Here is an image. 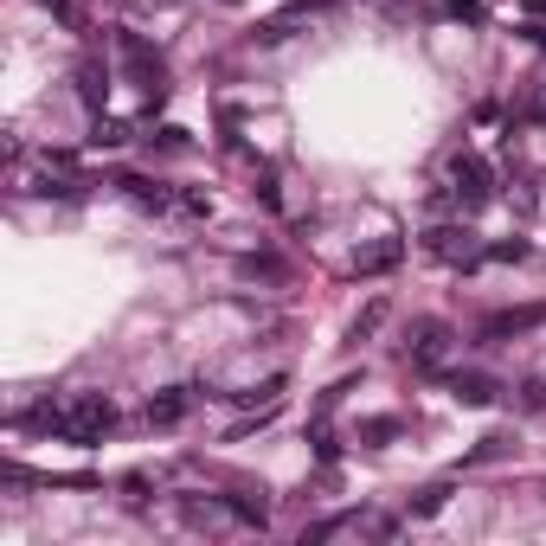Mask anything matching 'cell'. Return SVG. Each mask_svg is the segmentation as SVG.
<instances>
[{
	"mask_svg": "<svg viewBox=\"0 0 546 546\" xmlns=\"http://www.w3.org/2000/svg\"><path fill=\"white\" fill-rule=\"evenodd\" d=\"M110 431H116V399L110 392H71L65 399L58 437H71V444H103Z\"/></svg>",
	"mask_w": 546,
	"mask_h": 546,
	"instance_id": "cell-1",
	"label": "cell"
},
{
	"mask_svg": "<svg viewBox=\"0 0 546 546\" xmlns=\"http://www.w3.org/2000/svg\"><path fill=\"white\" fill-rule=\"evenodd\" d=\"M116 58H123V71L148 90V110H155V103L168 97V65H161V52H148L142 33H116Z\"/></svg>",
	"mask_w": 546,
	"mask_h": 546,
	"instance_id": "cell-2",
	"label": "cell"
},
{
	"mask_svg": "<svg viewBox=\"0 0 546 546\" xmlns=\"http://www.w3.org/2000/svg\"><path fill=\"white\" fill-rule=\"evenodd\" d=\"M450 187H457V200L476 212V206H489L495 200V174H489V161L476 155V148H457L450 155Z\"/></svg>",
	"mask_w": 546,
	"mask_h": 546,
	"instance_id": "cell-3",
	"label": "cell"
},
{
	"mask_svg": "<svg viewBox=\"0 0 546 546\" xmlns=\"http://www.w3.org/2000/svg\"><path fill=\"white\" fill-rule=\"evenodd\" d=\"M424 251L444 257V264H463V270L482 257V251H476V238H469L463 225H431V232H424Z\"/></svg>",
	"mask_w": 546,
	"mask_h": 546,
	"instance_id": "cell-4",
	"label": "cell"
},
{
	"mask_svg": "<svg viewBox=\"0 0 546 546\" xmlns=\"http://www.w3.org/2000/svg\"><path fill=\"white\" fill-rule=\"evenodd\" d=\"M309 20H315V7H309V0H296V7H283V13H270V20H257L251 39H257V45H283V39H296Z\"/></svg>",
	"mask_w": 546,
	"mask_h": 546,
	"instance_id": "cell-5",
	"label": "cell"
},
{
	"mask_svg": "<svg viewBox=\"0 0 546 546\" xmlns=\"http://www.w3.org/2000/svg\"><path fill=\"white\" fill-rule=\"evenodd\" d=\"M527 328H546V302H527V309H502L476 328L482 341H508V335H527Z\"/></svg>",
	"mask_w": 546,
	"mask_h": 546,
	"instance_id": "cell-6",
	"label": "cell"
},
{
	"mask_svg": "<svg viewBox=\"0 0 546 546\" xmlns=\"http://www.w3.org/2000/svg\"><path fill=\"white\" fill-rule=\"evenodd\" d=\"M405 354H412L418 367H437V360L450 354V328H444V322H412V341H405Z\"/></svg>",
	"mask_w": 546,
	"mask_h": 546,
	"instance_id": "cell-7",
	"label": "cell"
},
{
	"mask_svg": "<svg viewBox=\"0 0 546 546\" xmlns=\"http://www.w3.org/2000/svg\"><path fill=\"white\" fill-rule=\"evenodd\" d=\"M193 399H200L193 386H168V392H155V399L142 405V418H148V424H180V418L193 412Z\"/></svg>",
	"mask_w": 546,
	"mask_h": 546,
	"instance_id": "cell-8",
	"label": "cell"
},
{
	"mask_svg": "<svg viewBox=\"0 0 546 546\" xmlns=\"http://www.w3.org/2000/svg\"><path fill=\"white\" fill-rule=\"evenodd\" d=\"M219 508L232 514L238 527H270V502H264V495H251V489H232V495H219Z\"/></svg>",
	"mask_w": 546,
	"mask_h": 546,
	"instance_id": "cell-9",
	"label": "cell"
},
{
	"mask_svg": "<svg viewBox=\"0 0 546 546\" xmlns=\"http://www.w3.org/2000/svg\"><path fill=\"white\" fill-rule=\"evenodd\" d=\"M399 257H405V238H379V245H367L354 257V270H360V277H386Z\"/></svg>",
	"mask_w": 546,
	"mask_h": 546,
	"instance_id": "cell-10",
	"label": "cell"
},
{
	"mask_svg": "<svg viewBox=\"0 0 546 546\" xmlns=\"http://www.w3.org/2000/svg\"><path fill=\"white\" fill-rule=\"evenodd\" d=\"M495 392H502V386H495L489 373H457V379H450V399H457V405H489Z\"/></svg>",
	"mask_w": 546,
	"mask_h": 546,
	"instance_id": "cell-11",
	"label": "cell"
},
{
	"mask_svg": "<svg viewBox=\"0 0 546 546\" xmlns=\"http://www.w3.org/2000/svg\"><path fill=\"white\" fill-rule=\"evenodd\" d=\"M78 97H84V110H103V97H110V71H103L97 58L78 65Z\"/></svg>",
	"mask_w": 546,
	"mask_h": 546,
	"instance_id": "cell-12",
	"label": "cell"
},
{
	"mask_svg": "<svg viewBox=\"0 0 546 546\" xmlns=\"http://www.w3.org/2000/svg\"><path fill=\"white\" fill-rule=\"evenodd\" d=\"M116 187H129V200H142V206H168V187L161 180H148V174H116Z\"/></svg>",
	"mask_w": 546,
	"mask_h": 546,
	"instance_id": "cell-13",
	"label": "cell"
},
{
	"mask_svg": "<svg viewBox=\"0 0 546 546\" xmlns=\"http://www.w3.org/2000/svg\"><path fill=\"white\" fill-rule=\"evenodd\" d=\"M123 142H129V129L116 123V116H103V110H97V129H90V148H123Z\"/></svg>",
	"mask_w": 546,
	"mask_h": 546,
	"instance_id": "cell-14",
	"label": "cell"
},
{
	"mask_svg": "<svg viewBox=\"0 0 546 546\" xmlns=\"http://www.w3.org/2000/svg\"><path fill=\"white\" fill-rule=\"evenodd\" d=\"M437 13L444 20H463V26H482L489 13H482V0H437Z\"/></svg>",
	"mask_w": 546,
	"mask_h": 546,
	"instance_id": "cell-15",
	"label": "cell"
},
{
	"mask_svg": "<svg viewBox=\"0 0 546 546\" xmlns=\"http://www.w3.org/2000/svg\"><path fill=\"white\" fill-rule=\"evenodd\" d=\"M444 502H450V489H444V482H437V489H424L418 502H412V521H431V514L444 508Z\"/></svg>",
	"mask_w": 546,
	"mask_h": 546,
	"instance_id": "cell-16",
	"label": "cell"
},
{
	"mask_svg": "<svg viewBox=\"0 0 546 546\" xmlns=\"http://www.w3.org/2000/svg\"><path fill=\"white\" fill-rule=\"evenodd\" d=\"M392 431H399V418H373V424H360V437H367V444H386Z\"/></svg>",
	"mask_w": 546,
	"mask_h": 546,
	"instance_id": "cell-17",
	"label": "cell"
},
{
	"mask_svg": "<svg viewBox=\"0 0 546 546\" xmlns=\"http://www.w3.org/2000/svg\"><path fill=\"white\" fill-rule=\"evenodd\" d=\"M379 322H386V302H373V309H367V315H360V322H354V341H360V335H373Z\"/></svg>",
	"mask_w": 546,
	"mask_h": 546,
	"instance_id": "cell-18",
	"label": "cell"
},
{
	"mask_svg": "<svg viewBox=\"0 0 546 546\" xmlns=\"http://www.w3.org/2000/svg\"><path fill=\"white\" fill-rule=\"evenodd\" d=\"M521 405H527V412H546V386H540V379H527V386H521Z\"/></svg>",
	"mask_w": 546,
	"mask_h": 546,
	"instance_id": "cell-19",
	"label": "cell"
},
{
	"mask_svg": "<svg viewBox=\"0 0 546 546\" xmlns=\"http://www.w3.org/2000/svg\"><path fill=\"white\" fill-rule=\"evenodd\" d=\"M148 142H161V148H187V129H174V123H168V129L148 135Z\"/></svg>",
	"mask_w": 546,
	"mask_h": 546,
	"instance_id": "cell-20",
	"label": "cell"
},
{
	"mask_svg": "<svg viewBox=\"0 0 546 546\" xmlns=\"http://www.w3.org/2000/svg\"><path fill=\"white\" fill-rule=\"evenodd\" d=\"M489 257H495V264H521V257H527V245H521V238H514V245H495Z\"/></svg>",
	"mask_w": 546,
	"mask_h": 546,
	"instance_id": "cell-21",
	"label": "cell"
},
{
	"mask_svg": "<svg viewBox=\"0 0 546 546\" xmlns=\"http://www.w3.org/2000/svg\"><path fill=\"white\" fill-rule=\"evenodd\" d=\"M245 270H251V277H283V264H277V257H251Z\"/></svg>",
	"mask_w": 546,
	"mask_h": 546,
	"instance_id": "cell-22",
	"label": "cell"
},
{
	"mask_svg": "<svg viewBox=\"0 0 546 546\" xmlns=\"http://www.w3.org/2000/svg\"><path fill=\"white\" fill-rule=\"evenodd\" d=\"M315 457H322V463H335V457H341V444H335L328 431H315Z\"/></svg>",
	"mask_w": 546,
	"mask_h": 546,
	"instance_id": "cell-23",
	"label": "cell"
},
{
	"mask_svg": "<svg viewBox=\"0 0 546 546\" xmlns=\"http://www.w3.org/2000/svg\"><path fill=\"white\" fill-rule=\"evenodd\" d=\"M135 7H168V0H135Z\"/></svg>",
	"mask_w": 546,
	"mask_h": 546,
	"instance_id": "cell-24",
	"label": "cell"
},
{
	"mask_svg": "<svg viewBox=\"0 0 546 546\" xmlns=\"http://www.w3.org/2000/svg\"><path fill=\"white\" fill-rule=\"evenodd\" d=\"M52 7H58V0H52Z\"/></svg>",
	"mask_w": 546,
	"mask_h": 546,
	"instance_id": "cell-25",
	"label": "cell"
}]
</instances>
